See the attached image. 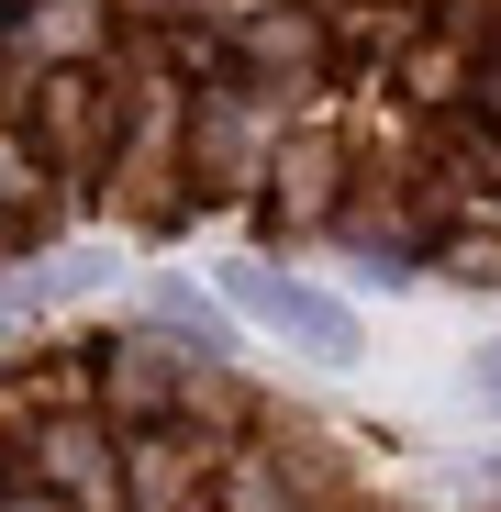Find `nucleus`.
Returning <instances> with one entry per match:
<instances>
[{"label":"nucleus","mask_w":501,"mask_h":512,"mask_svg":"<svg viewBox=\"0 0 501 512\" xmlns=\"http://www.w3.org/2000/svg\"><path fill=\"white\" fill-rule=\"evenodd\" d=\"M223 290H234L245 323L290 334L301 357H357V312H346V301H323V290H301V279H279V268H234Z\"/></svg>","instance_id":"1"},{"label":"nucleus","mask_w":501,"mask_h":512,"mask_svg":"<svg viewBox=\"0 0 501 512\" xmlns=\"http://www.w3.org/2000/svg\"><path fill=\"white\" fill-rule=\"evenodd\" d=\"M457 279H501V245H490V234H468V245H457Z\"/></svg>","instance_id":"2"},{"label":"nucleus","mask_w":501,"mask_h":512,"mask_svg":"<svg viewBox=\"0 0 501 512\" xmlns=\"http://www.w3.org/2000/svg\"><path fill=\"white\" fill-rule=\"evenodd\" d=\"M479 401L501 412V346H479Z\"/></svg>","instance_id":"3"}]
</instances>
